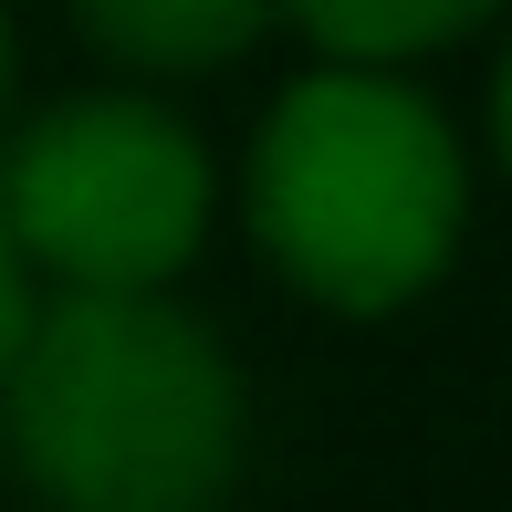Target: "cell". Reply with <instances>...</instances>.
Listing matches in <instances>:
<instances>
[{
  "mask_svg": "<svg viewBox=\"0 0 512 512\" xmlns=\"http://www.w3.org/2000/svg\"><path fill=\"white\" fill-rule=\"evenodd\" d=\"M0 450L42 512H230L251 387L168 293H63L21 324Z\"/></svg>",
  "mask_w": 512,
  "mask_h": 512,
  "instance_id": "1",
  "label": "cell"
},
{
  "mask_svg": "<svg viewBox=\"0 0 512 512\" xmlns=\"http://www.w3.org/2000/svg\"><path fill=\"white\" fill-rule=\"evenodd\" d=\"M241 209L304 304L398 314L450 272L460 220H471V168H460L450 115L418 84L324 63L272 95L262 136H251Z\"/></svg>",
  "mask_w": 512,
  "mask_h": 512,
  "instance_id": "2",
  "label": "cell"
},
{
  "mask_svg": "<svg viewBox=\"0 0 512 512\" xmlns=\"http://www.w3.org/2000/svg\"><path fill=\"white\" fill-rule=\"evenodd\" d=\"M209 199V147L157 95H63L0 147V241L63 293H168Z\"/></svg>",
  "mask_w": 512,
  "mask_h": 512,
  "instance_id": "3",
  "label": "cell"
},
{
  "mask_svg": "<svg viewBox=\"0 0 512 512\" xmlns=\"http://www.w3.org/2000/svg\"><path fill=\"white\" fill-rule=\"evenodd\" d=\"M74 32L126 74H220L272 32V0H74Z\"/></svg>",
  "mask_w": 512,
  "mask_h": 512,
  "instance_id": "4",
  "label": "cell"
},
{
  "mask_svg": "<svg viewBox=\"0 0 512 512\" xmlns=\"http://www.w3.org/2000/svg\"><path fill=\"white\" fill-rule=\"evenodd\" d=\"M304 21L314 53L335 63H366V74H398V63L439 53V42H471L502 0H283Z\"/></svg>",
  "mask_w": 512,
  "mask_h": 512,
  "instance_id": "5",
  "label": "cell"
},
{
  "mask_svg": "<svg viewBox=\"0 0 512 512\" xmlns=\"http://www.w3.org/2000/svg\"><path fill=\"white\" fill-rule=\"evenodd\" d=\"M21 324H32V272H21V251L0 241V377H11V356H21Z\"/></svg>",
  "mask_w": 512,
  "mask_h": 512,
  "instance_id": "6",
  "label": "cell"
},
{
  "mask_svg": "<svg viewBox=\"0 0 512 512\" xmlns=\"http://www.w3.org/2000/svg\"><path fill=\"white\" fill-rule=\"evenodd\" d=\"M492 147H502V168H512V53H502V84H492Z\"/></svg>",
  "mask_w": 512,
  "mask_h": 512,
  "instance_id": "7",
  "label": "cell"
},
{
  "mask_svg": "<svg viewBox=\"0 0 512 512\" xmlns=\"http://www.w3.org/2000/svg\"><path fill=\"white\" fill-rule=\"evenodd\" d=\"M0 105H11V11H0Z\"/></svg>",
  "mask_w": 512,
  "mask_h": 512,
  "instance_id": "8",
  "label": "cell"
}]
</instances>
